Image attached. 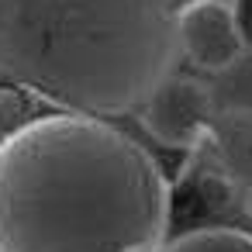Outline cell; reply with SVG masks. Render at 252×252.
Wrapping results in <instances>:
<instances>
[{"instance_id":"obj_4","label":"cell","mask_w":252,"mask_h":252,"mask_svg":"<svg viewBox=\"0 0 252 252\" xmlns=\"http://www.w3.org/2000/svg\"><path fill=\"white\" fill-rule=\"evenodd\" d=\"M176 42L180 56L207 73H221L238 63L245 52L231 0H187L176 14Z\"/></svg>"},{"instance_id":"obj_9","label":"cell","mask_w":252,"mask_h":252,"mask_svg":"<svg viewBox=\"0 0 252 252\" xmlns=\"http://www.w3.org/2000/svg\"><path fill=\"white\" fill-rule=\"evenodd\" d=\"M0 83H4V69H0Z\"/></svg>"},{"instance_id":"obj_6","label":"cell","mask_w":252,"mask_h":252,"mask_svg":"<svg viewBox=\"0 0 252 252\" xmlns=\"http://www.w3.org/2000/svg\"><path fill=\"white\" fill-rule=\"evenodd\" d=\"M159 252H252V235L238 228H197L169 245L162 242Z\"/></svg>"},{"instance_id":"obj_3","label":"cell","mask_w":252,"mask_h":252,"mask_svg":"<svg viewBox=\"0 0 252 252\" xmlns=\"http://www.w3.org/2000/svg\"><path fill=\"white\" fill-rule=\"evenodd\" d=\"M142 128L166 149H193L207 138L214 121V97L193 76H166L159 80L145 100L135 107Z\"/></svg>"},{"instance_id":"obj_1","label":"cell","mask_w":252,"mask_h":252,"mask_svg":"<svg viewBox=\"0 0 252 252\" xmlns=\"http://www.w3.org/2000/svg\"><path fill=\"white\" fill-rule=\"evenodd\" d=\"M169 183L94 114H49L0 138V252H159Z\"/></svg>"},{"instance_id":"obj_7","label":"cell","mask_w":252,"mask_h":252,"mask_svg":"<svg viewBox=\"0 0 252 252\" xmlns=\"http://www.w3.org/2000/svg\"><path fill=\"white\" fill-rule=\"evenodd\" d=\"M231 11H235L242 42H245V52H252V0H231Z\"/></svg>"},{"instance_id":"obj_5","label":"cell","mask_w":252,"mask_h":252,"mask_svg":"<svg viewBox=\"0 0 252 252\" xmlns=\"http://www.w3.org/2000/svg\"><path fill=\"white\" fill-rule=\"evenodd\" d=\"M207 135L218 145L221 169L235 183L252 187V107H231L224 114H214Z\"/></svg>"},{"instance_id":"obj_2","label":"cell","mask_w":252,"mask_h":252,"mask_svg":"<svg viewBox=\"0 0 252 252\" xmlns=\"http://www.w3.org/2000/svg\"><path fill=\"white\" fill-rule=\"evenodd\" d=\"M183 0H0V69L69 114H128L180 59Z\"/></svg>"},{"instance_id":"obj_8","label":"cell","mask_w":252,"mask_h":252,"mask_svg":"<svg viewBox=\"0 0 252 252\" xmlns=\"http://www.w3.org/2000/svg\"><path fill=\"white\" fill-rule=\"evenodd\" d=\"M245 211H249V218H252V187H245Z\"/></svg>"}]
</instances>
